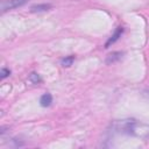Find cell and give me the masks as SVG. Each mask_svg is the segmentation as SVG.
<instances>
[{
  "label": "cell",
  "mask_w": 149,
  "mask_h": 149,
  "mask_svg": "<svg viewBox=\"0 0 149 149\" xmlns=\"http://www.w3.org/2000/svg\"><path fill=\"white\" fill-rule=\"evenodd\" d=\"M112 133L135 136L142 140L149 139V126L136 120H120L112 125Z\"/></svg>",
  "instance_id": "obj_1"
},
{
  "label": "cell",
  "mask_w": 149,
  "mask_h": 149,
  "mask_svg": "<svg viewBox=\"0 0 149 149\" xmlns=\"http://www.w3.org/2000/svg\"><path fill=\"white\" fill-rule=\"evenodd\" d=\"M27 1L28 0H3L1 2V9H2V12L10 10V9H14V8L23 6Z\"/></svg>",
  "instance_id": "obj_2"
},
{
  "label": "cell",
  "mask_w": 149,
  "mask_h": 149,
  "mask_svg": "<svg viewBox=\"0 0 149 149\" xmlns=\"http://www.w3.org/2000/svg\"><path fill=\"white\" fill-rule=\"evenodd\" d=\"M122 31H123V28H122V27H118V29L115 30V33H114V34H113V35H112V36H111V37L108 38V41L106 42L105 47H106V48H108V47H109V45H111L112 43H114L115 41H118V38H119V37L121 36Z\"/></svg>",
  "instance_id": "obj_3"
},
{
  "label": "cell",
  "mask_w": 149,
  "mask_h": 149,
  "mask_svg": "<svg viewBox=\"0 0 149 149\" xmlns=\"http://www.w3.org/2000/svg\"><path fill=\"white\" fill-rule=\"evenodd\" d=\"M51 102H52V97H51L50 93H44V94L41 97V99H40V104H41V106H43V107L50 106Z\"/></svg>",
  "instance_id": "obj_4"
},
{
  "label": "cell",
  "mask_w": 149,
  "mask_h": 149,
  "mask_svg": "<svg viewBox=\"0 0 149 149\" xmlns=\"http://www.w3.org/2000/svg\"><path fill=\"white\" fill-rule=\"evenodd\" d=\"M50 7H51V6H50V5H48V3L34 5V6H31L30 10H31V12H45V10H48Z\"/></svg>",
  "instance_id": "obj_5"
},
{
  "label": "cell",
  "mask_w": 149,
  "mask_h": 149,
  "mask_svg": "<svg viewBox=\"0 0 149 149\" xmlns=\"http://www.w3.org/2000/svg\"><path fill=\"white\" fill-rule=\"evenodd\" d=\"M121 52H113V54H111V55H108V57H107V59H106V62L107 63H113L114 61H116V59H119L120 57H121Z\"/></svg>",
  "instance_id": "obj_6"
},
{
  "label": "cell",
  "mask_w": 149,
  "mask_h": 149,
  "mask_svg": "<svg viewBox=\"0 0 149 149\" xmlns=\"http://www.w3.org/2000/svg\"><path fill=\"white\" fill-rule=\"evenodd\" d=\"M73 59H74L73 56H68V57H65V58L62 59V65L63 66H70L73 63Z\"/></svg>",
  "instance_id": "obj_7"
},
{
  "label": "cell",
  "mask_w": 149,
  "mask_h": 149,
  "mask_svg": "<svg viewBox=\"0 0 149 149\" xmlns=\"http://www.w3.org/2000/svg\"><path fill=\"white\" fill-rule=\"evenodd\" d=\"M29 80H30L31 83H34V84H37V83H40V81H41V78L38 77V74H37V73L33 72V73H30V76H29Z\"/></svg>",
  "instance_id": "obj_8"
},
{
  "label": "cell",
  "mask_w": 149,
  "mask_h": 149,
  "mask_svg": "<svg viewBox=\"0 0 149 149\" xmlns=\"http://www.w3.org/2000/svg\"><path fill=\"white\" fill-rule=\"evenodd\" d=\"M0 74H1V79H3V78H6L8 74H10V71H9L8 69H5V68H2V69H1V72H0Z\"/></svg>",
  "instance_id": "obj_9"
}]
</instances>
